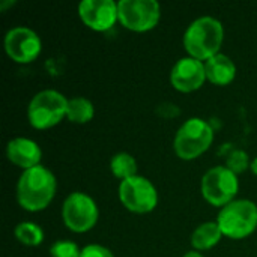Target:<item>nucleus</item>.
<instances>
[{
	"label": "nucleus",
	"mask_w": 257,
	"mask_h": 257,
	"mask_svg": "<svg viewBox=\"0 0 257 257\" xmlns=\"http://www.w3.org/2000/svg\"><path fill=\"white\" fill-rule=\"evenodd\" d=\"M56 188V178L47 167L39 164L27 169L21 173L17 184L18 205L29 212L42 211L54 199Z\"/></svg>",
	"instance_id": "1"
},
{
	"label": "nucleus",
	"mask_w": 257,
	"mask_h": 257,
	"mask_svg": "<svg viewBox=\"0 0 257 257\" xmlns=\"http://www.w3.org/2000/svg\"><path fill=\"white\" fill-rule=\"evenodd\" d=\"M223 39V24L217 18L202 17L188 26L184 35V47L190 57L206 62L218 54Z\"/></svg>",
	"instance_id": "2"
},
{
	"label": "nucleus",
	"mask_w": 257,
	"mask_h": 257,
	"mask_svg": "<svg viewBox=\"0 0 257 257\" xmlns=\"http://www.w3.org/2000/svg\"><path fill=\"white\" fill-rule=\"evenodd\" d=\"M214 142L212 126L200 119L191 117L185 120L175 136V152L184 161H191L205 154Z\"/></svg>",
	"instance_id": "3"
},
{
	"label": "nucleus",
	"mask_w": 257,
	"mask_h": 257,
	"mask_svg": "<svg viewBox=\"0 0 257 257\" xmlns=\"http://www.w3.org/2000/svg\"><path fill=\"white\" fill-rule=\"evenodd\" d=\"M217 223L223 236L244 239L257 229V206L251 200H233L221 208Z\"/></svg>",
	"instance_id": "4"
},
{
	"label": "nucleus",
	"mask_w": 257,
	"mask_h": 257,
	"mask_svg": "<svg viewBox=\"0 0 257 257\" xmlns=\"http://www.w3.org/2000/svg\"><path fill=\"white\" fill-rule=\"evenodd\" d=\"M68 99L57 90L47 89L36 93L27 108V117L35 130H48L66 117Z\"/></svg>",
	"instance_id": "5"
},
{
	"label": "nucleus",
	"mask_w": 257,
	"mask_h": 257,
	"mask_svg": "<svg viewBox=\"0 0 257 257\" xmlns=\"http://www.w3.org/2000/svg\"><path fill=\"white\" fill-rule=\"evenodd\" d=\"M200 190L203 199L209 205L215 208H224L233 202L239 190L238 175H235L226 166L212 167L203 175Z\"/></svg>",
	"instance_id": "6"
},
{
	"label": "nucleus",
	"mask_w": 257,
	"mask_h": 257,
	"mask_svg": "<svg viewBox=\"0 0 257 257\" xmlns=\"http://www.w3.org/2000/svg\"><path fill=\"white\" fill-rule=\"evenodd\" d=\"M99 211L95 200L84 193L69 194L62 206V218L65 226L74 233H84L98 223Z\"/></svg>",
	"instance_id": "7"
},
{
	"label": "nucleus",
	"mask_w": 257,
	"mask_h": 257,
	"mask_svg": "<svg viewBox=\"0 0 257 257\" xmlns=\"http://www.w3.org/2000/svg\"><path fill=\"white\" fill-rule=\"evenodd\" d=\"M117 14L123 27L142 33L157 27L161 8L155 0H120L117 3Z\"/></svg>",
	"instance_id": "8"
},
{
	"label": "nucleus",
	"mask_w": 257,
	"mask_h": 257,
	"mask_svg": "<svg viewBox=\"0 0 257 257\" xmlns=\"http://www.w3.org/2000/svg\"><path fill=\"white\" fill-rule=\"evenodd\" d=\"M119 199L128 211L134 214H148L158 205V191L149 179L137 175L120 182Z\"/></svg>",
	"instance_id": "9"
},
{
	"label": "nucleus",
	"mask_w": 257,
	"mask_h": 257,
	"mask_svg": "<svg viewBox=\"0 0 257 257\" xmlns=\"http://www.w3.org/2000/svg\"><path fill=\"white\" fill-rule=\"evenodd\" d=\"M42 42L29 27H14L5 36V51L17 63H32L41 54Z\"/></svg>",
	"instance_id": "10"
},
{
	"label": "nucleus",
	"mask_w": 257,
	"mask_h": 257,
	"mask_svg": "<svg viewBox=\"0 0 257 257\" xmlns=\"http://www.w3.org/2000/svg\"><path fill=\"white\" fill-rule=\"evenodd\" d=\"M80 20L95 32L110 30L119 21L117 3L113 0H83L78 5Z\"/></svg>",
	"instance_id": "11"
},
{
	"label": "nucleus",
	"mask_w": 257,
	"mask_h": 257,
	"mask_svg": "<svg viewBox=\"0 0 257 257\" xmlns=\"http://www.w3.org/2000/svg\"><path fill=\"white\" fill-rule=\"evenodd\" d=\"M205 80H206L205 63L190 56L179 59L170 72L172 86L182 93H190L200 89Z\"/></svg>",
	"instance_id": "12"
},
{
	"label": "nucleus",
	"mask_w": 257,
	"mask_h": 257,
	"mask_svg": "<svg viewBox=\"0 0 257 257\" xmlns=\"http://www.w3.org/2000/svg\"><path fill=\"white\" fill-rule=\"evenodd\" d=\"M6 157L12 164L27 170L39 166L42 158V151L36 142L24 137H17L8 143Z\"/></svg>",
	"instance_id": "13"
},
{
	"label": "nucleus",
	"mask_w": 257,
	"mask_h": 257,
	"mask_svg": "<svg viewBox=\"0 0 257 257\" xmlns=\"http://www.w3.org/2000/svg\"><path fill=\"white\" fill-rule=\"evenodd\" d=\"M205 71L206 80H209L215 86H227L236 77V66L233 60L221 53L205 62Z\"/></svg>",
	"instance_id": "14"
},
{
	"label": "nucleus",
	"mask_w": 257,
	"mask_h": 257,
	"mask_svg": "<svg viewBox=\"0 0 257 257\" xmlns=\"http://www.w3.org/2000/svg\"><path fill=\"white\" fill-rule=\"evenodd\" d=\"M223 238V233L220 230L218 223L215 221H208L200 224L191 235V245L197 251H205L212 247H215L220 239Z\"/></svg>",
	"instance_id": "15"
},
{
	"label": "nucleus",
	"mask_w": 257,
	"mask_h": 257,
	"mask_svg": "<svg viewBox=\"0 0 257 257\" xmlns=\"http://www.w3.org/2000/svg\"><path fill=\"white\" fill-rule=\"evenodd\" d=\"M93 116H95V107L87 98L77 96L68 99V108H66L68 120L74 123H87L93 119Z\"/></svg>",
	"instance_id": "16"
},
{
	"label": "nucleus",
	"mask_w": 257,
	"mask_h": 257,
	"mask_svg": "<svg viewBox=\"0 0 257 257\" xmlns=\"http://www.w3.org/2000/svg\"><path fill=\"white\" fill-rule=\"evenodd\" d=\"M110 170L111 173L122 181L130 179L133 176H137V161L134 157L128 152H119L116 154L110 161Z\"/></svg>",
	"instance_id": "17"
},
{
	"label": "nucleus",
	"mask_w": 257,
	"mask_h": 257,
	"mask_svg": "<svg viewBox=\"0 0 257 257\" xmlns=\"http://www.w3.org/2000/svg\"><path fill=\"white\" fill-rule=\"evenodd\" d=\"M15 238L27 247H38L44 241L42 229L30 221H23L15 227Z\"/></svg>",
	"instance_id": "18"
},
{
	"label": "nucleus",
	"mask_w": 257,
	"mask_h": 257,
	"mask_svg": "<svg viewBox=\"0 0 257 257\" xmlns=\"http://www.w3.org/2000/svg\"><path fill=\"white\" fill-rule=\"evenodd\" d=\"M50 256L51 257H80L81 256V250L78 248V245L72 241L68 239H62V241H56L51 247H50Z\"/></svg>",
	"instance_id": "19"
},
{
	"label": "nucleus",
	"mask_w": 257,
	"mask_h": 257,
	"mask_svg": "<svg viewBox=\"0 0 257 257\" xmlns=\"http://www.w3.org/2000/svg\"><path fill=\"white\" fill-rule=\"evenodd\" d=\"M250 164H251V163H250V160H248L247 152L236 149V151L230 152V155H229V158H227L226 167H227L229 170H232L235 175H239V173H244V172L250 167Z\"/></svg>",
	"instance_id": "20"
},
{
	"label": "nucleus",
	"mask_w": 257,
	"mask_h": 257,
	"mask_svg": "<svg viewBox=\"0 0 257 257\" xmlns=\"http://www.w3.org/2000/svg\"><path fill=\"white\" fill-rule=\"evenodd\" d=\"M80 257H114L113 253L107 248V247H102V245H98V244H90V245H86L83 250H81V256Z\"/></svg>",
	"instance_id": "21"
},
{
	"label": "nucleus",
	"mask_w": 257,
	"mask_h": 257,
	"mask_svg": "<svg viewBox=\"0 0 257 257\" xmlns=\"http://www.w3.org/2000/svg\"><path fill=\"white\" fill-rule=\"evenodd\" d=\"M182 257H205L203 254H200V253H197V251H188V253H185Z\"/></svg>",
	"instance_id": "22"
},
{
	"label": "nucleus",
	"mask_w": 257,
	"mask_h": 257,
	"mask_svg": "<svg viewBox=\"0 0 257 257\" xmlns=\"http://www.w3.org/2000/svg\"><path fill=\"white\" fill-rule=\"evenodd\" d=\"M250 169H251V172L254 173V175H257V157L251 161V164H250Z\"/></svg>",
	"instance_id": "23"
}]
</instances>
